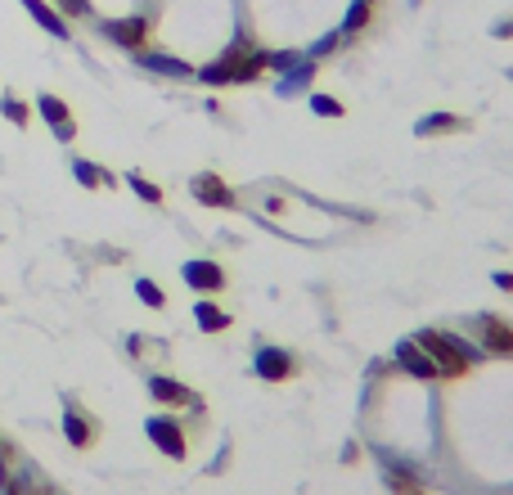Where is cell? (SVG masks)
I'll use <instances>...</instances> for the list:
<instances>
[{"instance_id": "1", "label": "cell", "mask_w": 513, "mask_h": 495, "mask_svg": "<svg viewBox=\"0 0 513 495\" xmlns=\"http://www.w3.org/2000/svg\"><path fill=\"white\" fill-rule=\"evenodd\" d=\"M414 343L428 352V361L437 365L441 378H460V374H469L482 361V352L473 343H464V338H455L446 329H423V334H414Z\"/></svg>"}, {"instance_id": "2", "label": "cell", "mask_w": 513, "mask_h": 495, "mask_svg": "<svg viewBox=\"0 0 513 495\" xmlns=\"http://www.w3.org/2000/svg\"><path fill=\"white\" fill-rule=\"evenodd\" d=\"M144 432H149V442L167 455V460H185L189 455V446H185V432H180V423L176 419H167V414H153L149 423H144Z\"/></svg>"}, {"instance_id": "3", "label": "cell", "mask_w": 513, "mask_h": 495, "mask_svg": "<svg viewBox=\"0 0 513 495\" xmlns=\"http://www.w3.org/2000/svg\"><path fill=\"white\" fill-rule=\"evenodd\" d=\"M293 374H297V356H293V352H284V347H275V343H261V347H256V378L284 383V378H293Z\"/></svg>"}, {"instance_id": "4", "label": "cell", "mask_w": 513, "mask_h": 495, "mask_svg": "<svg viewBox=\"0 0 513 495\" xmlns=\"http://www.w3.org/2000/svg\"><path fill=\"white\" fill-rule=\"evenodd\" d=\"M473 329H478V343L491 356H513V325H505L500 315H478Z\"/></svg>"}, {"instance_id": "5", "label": "cell", "mask_w": 513, "mask_h": 495, "mask_svg": "<svg viewBox=\"0 0 513 495\" xmlns=\"http://www.w3.org/2000/svg\"><path fill=\"white\" fill-rule=\"evenodd\" d=\"M180 275H185V284H189L194 293H203V297L226 288V270H221L217 261H208V257H198V261H185V270H180Z\"/></svg>"}, {"instance_id": "6", "label": "cell", "mask_w": 513, "mask_h": 495, "mask_svg": "<svg viewBox=\"0 0 513 495\" xmlns=\"http://www.w3.org/2000/svg\"><path fill=\"white\" fill-rule=\"evenodd\" d=\"M189 189H194V199H198V203H208V208H226V212H230V208L239 203V199H235V189H230L217 171L194 176V185H189Z\"/></svg>"}, {"instance_id": "7", "label": "cell", "mask_w": 513, "mask_h": 495, "mask_svg": "<svg viewBox=\"0 0 513 495\" xmlns=\"http://www.w3.org/2000/svg\"><path fill=\"white\" fill-rule=\"evenodd\" d=\"M396 365L410 374V378H419V383H437V378H441V374H437V365L428 361V352H423V347H419L414 338L396 347Z\"/></svg>"}, {"instance_id": "8", "label": "cell", "mask_w": 513, "mask_h": 495, "mask_svg": "<svg viewBox=\"0 0 513 495\" xmlns=\"http://www.w3.org/2000/svg\"><path fill=\"white\" fill-rule=\"evenodd\" d=\"M104 36L127 45V50H144V36H149V18L144 14H131V18H118V23H104Z\"/></svg>"}, {"instance_id": "9", "label": "cell", "mask_w": 513, "mask_h": 495, "mask_svg": "<svg viewBox=\"0 0 513 495\" xmlns=\"http://www.w3.org/2000/svg\"><path fill=\"white\" fill-rule=\"evenodd\" d=\"M63 437L77 446V451H91L95 446V419L86 414V410H63Z\"/></svg>"}, {"instance_id": "10", "label": "cell", "mask_w": 513, "mask_h": 495, "mask_svg": "<svg viewBox=\"0 0 513 495\" xmlns=\"http://www.w3.org/2000/svg\"><path fill=\"white\" fill-rule=\"evenodd\" d=\"M149 396L162 401V405H198V396H194L189 387H180L176 378H162V374L149 378Z\"/></svg>"}, {"instance_id": "11", "label": "cell", "mask_w": 513, "mask_h": 495, "mask_svg": "<svg viewBox=\"0 0 513 495\" xmlns=\"http://www.w3.org/2000/svg\"><path fill=\"white\" fill-rule=\"evenodd\" d=\"M135 59H140V68H153L162 77H194V68L185 59H171V54H158V50H135Z\"/></svg>"}, {"instance_id": "12", "label": "cell", "mask_w": 513, "mask_h": 495, "mask_svg": "<svg viewBox=\"0 0 513 495\" xmlns=\"http://www.w3.org/2000/svg\"><path fill=\"white\" fill-rule=\"evenodd\" d=\"M18 5H23V9H27V14H32V18H36L50 36H59V41H68V36H73V32H68V23L59 18V9H54V5H45V0H18Z\"/></svg>"}, {"instance_id": "13", "label": "cell", "mask_w": 513, "mask_h": 495, "mask_svg": "<svg viewBox=\"0 0 513 495\" xmlns=\"http://www.w3.org/2000/svg\"><path fill=\"white\" fill-rule=\"evenodd\" d=\"M194 320H198V329H203V334H226V329H230V311H226V306H217L212 297L194 302Z\"/></svg>"}, {"instance_id": "14", "label": "cell", "mask_w": 513, "mask_h": 495, "mask_svg": "<svg viewBox=\"0 0 513 495\" xmlns=\"http://www.w3.org/2000/svg\"><path fill=\"white\" fill-rule=\"evenodd\" d=\"M455 131H469V118H460V113H428L414 126V135H455Z\"/></svg>"}, {"instance_id": "15", "label": "cell", "mask_w": 513, "mask_h": 495, "mask_svg": "<svg viewBox=\"0 0 513 495\" xmlns=\"http://www.w3.org/2000/svg\"><path fill=\"white\" fill-rule=\"evenodd\" d=\"M311 77H315V59H306L302 68H288V73H284V82H279V95H297V91H306V86H311Z\"/></svg>"}, {"instance_id": "16", "label": "cell", "mask_w": 513, "mask_h": 495, "mask_svg": "<svg viewBox=\"0 0 513 495\" xmlns=\"http://www.w3.org/2000/svg\"><path fill=\"white\" fill-rule=\"evenodd\" d=\"M36 113H41V118H45L50 126L73 122V109H68L63 100H54V95H41V100H36Z\"/></svg>"}, {"instance_id": "17", "label": "cell", "mask_w": 513, "mask_h": 495, "mask_svg": "<svg viewBox=\"0 0 513 495\" xmlns=\"http://www.w3.org/2000/svg\"><path fill=\"white\" fill-rule=\"evenodd\" d=\"M194 77H198V82H208V86H230V63H226V59H217V63L198 68Z\"/></svg>"}, {"instance_id": "18", "label": "cell", "mask_w": 513, "mask_h": 495, "mask_svg": "<svg viewBox=\"0 0 513 495\" xmlns=\"http://www.w3.org/2000/svg\"><path fill=\"white\" fill-rule=\"evenodd\" d=\"M135 297H140L144 306H153V311H158V306H167V293H162L153 279H135Z\"/></svg>"}, {"instance_id": "19", "label": "cell", "mask_w": 513, "mask_h": 495, "mask_svg": "<svg viewBox=\"0 0 513 495\" xmlns=\"http://www.w3.org/2000/svg\"><path fill=\"white\" fill-rule=\"evenodd\" d=\"M370 14H374V5H370V0H356V5L347 9V18H343V32H361V27L370 23Z\"/></svg>"}, {"instance_id": "20", "label": "cell", "mask_w": 513, "mask_h": 495, "mask_svg": "<svg viewBox=\"0 0 513 495\" xmlns=\"http://www.w3.org/2000/svg\"><path fill=\"white\" fill-rule=\"evenodd\" d=\"M387 482H392V491H396V495H423V487H419V478H414V473L392 469V473H387Z\"/></svg>"}, {"instance_id": "21", "label": "cell", "mask_w": 513, "mask_h": 495, "mask_svg": "<svg viewBox=\"0 0 513 495\" xmlns=\"http://www.w3.org/2000/svg\"><path fill=\"white\" fill-rule=\"evenodd\" d=\"M127 185L135 189V194H140V199H144V203H162V189H158V185H149V180H144L140 171H131Z\"/></svg>"}, {"instance_id": "22", "label": "cell", "mask_w": 513, "mask_h": 495, "mask_svg": "<svg viewBox=\"0 0 513 495\" xmlns=\"http://www.w3.org/2000/svg\"><path fill=\"white\" fill-rule=\"evenodd\" d=\"M311 113L315 118H343V104L334 95H311Z\"/></svg>"}, {"instance_id": "23", "label": "cell", "mask_w": 513, "mask_h": 495, "mask_svg": "<svg viewBox=\"0 0 513 495\" xmlns=\"http://www.w3.org/2000/svg\"><path fill=\"white\" fill-rule=\"evenodd\" d=\"M73 176H77L82 185H104V171H100L95 162H86V158H77V162H73Z\"/></svg>"}, {"instance_id": "24", "label": "cell", "mask_w": 513, "mask_h": 495, "mask_svg": "<svg viewBox=\"0 0 513 495\" xmlns=\"http://www.w3.org/2000/svg\"><path fill=\"white\" fill-rule=\"evenodd\" d=\"M266 68H279V73L297 68V50H266Z\"/></svg>"}, {"instance_id": "25", "label": "cell", "mask_w": 513, "mask_h": 495, "mask_svg": "<svg viewBox=\"0 0 513 495\" xmlns=\"http://www.w3.org/2000/svg\"><path fill=\"white\" fill-rule=\"evenodd\" d=\"M0 109H5V118H9L14 126H27V104H18V100H5Z\"/></svg>"}, {"instance_id": "26", "label": "cell", "mask_w": 513, "mask_h": 495, "mask_svg": "<svg viewBox=\"0 0 513 495\" xmlns=\"http://www.w3.org/2000/svg\"><path fill=\"white\" fill-rule=\"evenodd\" d=\"M59 9L68 18H91V0H59Z\"/></svg>"}, {"instance_id": "27", "label": "cell", "mask_w": 513, "mask_h": 495, "mask_svg": "<svg viewBox=\"0 0 513 495\" xmlns=\"http://www.w3.org/2000/svg\"><path fill=\"white\" fill-rule=\"evenodd\" d=\"M338 41H343L338 32H334V36H324V41H320V45L311 50V59H324V54H334V50H338Z\"/></svg>"}, {"instance_id": "28", "label": "cell", "mask_w": 513, "mask_h": 495, "mask_svg": "<svg viewBox=\"0 0 513 495\" xmlns=\"http://www.w3.org/2000/svg\"><path fill=\"white\" fill-rule=\"evenodd\" d=\"M496 288H505V293H513V275H509V270H496Z\"/></svg>"}, {"instance_id": "29", "label": "cell", "mask_w": 513, "mask_h": 495, "mask_svg": "<svg viewBox=\"0 0 513 495\" xmlns=\"http://www.w3.org/2000/svg\"><path fill=\"white\" fill-rule=\"evenodd\" d=\"M54 135H59V140H63V144H68V140H73V135H77V126H73V122H63V126H54Z\"/></svg>"}, {"instance_id": "30", "label": "cell", "mask_w": 513, "mask_h": 495, "mask_svg": "<svg viewBox=\"0 0 513 495\" xmlns=\"http://www.w3.org/2000/svg\"><path fill=\"white\" fill-rule=\"evenodd\" d=\"M496 36H500V41H509V36H513V23H496Z\"/></svg>"}, {"instance_id": "31", "label": "cell", "mask_w": 513, "mask_h": 495, "mask_svg": "<svg viewBox=\"0 0 513 495\" xmlns=\"http://www.w3.org/2000/svg\"><path fill=\"white\" fill-rule=\"evenodd\" d=\"M9 495H45V491H36V487H18V491H9Z\"/></svg>"}, {"instance_id": "32", "label": "cell", "mask_w": 513, "mask_h": 495, "mask_svg": "<svg viewBox=\"0 0 513 495\" xmlns=\"http://www.w3.org/2000/svg\"><path fill=\"white\" fill-rule=\"evenodd\" d=\"M0 478H5V455H0Z\"/></svg>"}, {"instance_id": "33", "label": "cell", "mask_w": 513, "mask_h": 495, "mask_svg": "<svg viewBox=\"0 0 513 495\" xmlns=\"http://www.w3.org/2000/svg\"><path fill=\"white\" fill-rule=\"evenodd\" d=\"M370 5H374V0H370Z\"/></svg>"}]
</instances>
